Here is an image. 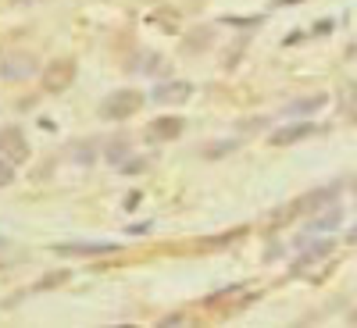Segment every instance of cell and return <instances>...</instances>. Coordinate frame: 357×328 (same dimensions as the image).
Masks as SVG:
<instances>
[{"label": "cell", "mask_w": 357, "mask_h": 328, "mask_svg": "<svg viewBox=\"0 0 357 328\" xmlns=\"http://www.w3.org/2000/svg\"><path fill=\"white\" fill-rule=\"evenodd\" d=\"M143 97L136 93V89H118V93H111L104 104H100V114L107 118V122H126V118H132L139 111Z\"/></svg>", "instance_id": "cell-1"}, {"label": "cell", "mask_w": 357, "mask_h": 328, "mask_svg": "<svg viewBox=\"0 0 357 328\" xmlns=\"http://www.w3.org/2000/svg\"><path fill=\"white\" fill-rule=\"evenodd\" d=\"M0 154H4L11 164H25L29 161V139L22 136L18 125H4V129H0Z\"/></svg>", "instance_id": "cell-2"}, {"label": "cell", "mask_w": 357, "mask_h": 328, "mask_svg": "<svg viewBox=\"0 0 357 328\" xmlns=\"http://www.w3.org/2000/svg\"><path fill=\"white\" fill-rule=\"evenodd\" d=\"M336 196H340V182H329V186H321V189H314V193H307L301 203H293L289 207V214H301V211H325L329 203H336Z\"/></svg>", "instance_id": "cell-3"}, {"label": "cell", "mask_w": 357, "mask_h": 328, "mask_svg": "<svg viewBox=\"0 0 357 328\" xmlns=\"http://www.w3.org/2000/svg\"><path fill=\"white\" fill-rule=\"evenodd\" d=\"M72 82H75V65L72 61H54L43 72V86L50 89V93H61V89H68Z\"/></svg>", "instance_id": "cell-4"}, {"label": "cell", "mask_w": 357, "mask_h": 328, "mask_svg": "<svg viewBox=\"0 0 357 328\" xmlns=\"http://www.w3.org/2000/svg\"><path fill=\"white\" fill-rule=\"evenodd\" d=\"M36 72V57L33 54H11V57H0V75L4 79H25Z\"/></svg>", "instance_id": "cell-5"}, {"label": "cell", "mask_w": 357, "mask_h": 328, "mask_svg": "<svg viewBox=\"0 0 357 328\" xmlns=\"http://www.w3.org/2000/svg\"><path fill=\"white\" fill-rule=\"evenodd\" d=\"M183 129H186L183 118H154L151 129H146V139H151V143H168V139L183 136Z\"/></svg>", "instance_id": "cell-6"}, {"label": "cell", "mask_w": 357, "mask_h": 328, "mask_svg": "<svg viewBox=\"0 0 357 328\" xmlns=\"http://www.w3.org/2000/svg\"><path fill=\"white\" fill-rule=\"evenodd\" d=\"M190 97H193V86L183 82V79L161 82V86L154 89V100H158V104H183V100H190Z\"/></svg>", "instance_id": "cell-7"}, {"label": "cell", "mask_w": 357, "mask_h": 328, "mask_svg": "<svg viewBox=\"0 0 357 328\" xmlns=\"http://www.w3.org/2000/svg\"><path fill=\"white\" fill-rule=\"evenodd\" d=\"M314 132H318V125H311V122H293V125L275 129L272 132V143L275 146H289V143H301L304 136H314Z\"/></svg>", "instance_id": "cell-8"}, {"label": "cell", "mask_w": 357, "mask_h": 328, "mask_svg": "<svg viewBox=\"0 0 357 328\" xmlns=\"http://www.w3.org/2000/svg\"><path fill=\"white\" fill-rule=\"evenodd\" d=\"M57 253H68V257H100V253H114V243H57Z\"/></svg>", "instance_id": "cell-9"}, {"label": "cell", "mask_w": 357, "mask_h": 328, "mask_svg": "<svg viewBox=\"0 0 357 328\" xmlns=\"http://www.w3.org/2000/svg\"><path fill=\"white\" fill-rule=\"evenodd\" d=\"M336 250V243L333 240H318V243H311L301 257H296V264H293V272H304V267H311L314 260H321V257H329Z\"/></svg>", "instance_id": "cell-10"}, {"label": "cell", "mask_w": 357, "mask_h": 328, "mask_svg": "<svg viewBox=\"0 0 357 328\" xmlns=\"http://www.w3.org/2000/svg\"><path fill=\"white\" fill-rule=\"evenodd\" d=\"M340 221H343V211H340L336 203H329V207H325V214H321V218H314L307 228H336Z\"/></svg>", "instance_id": "cell-11"}, {"label": "cell", "mask_w": 357, "mask_h": 328, "mask_svg": "<svg viewBox=\"0 0 357 328\" xmlns=\"http://www.w3.org/2000/svg\"><path fill=\"white\" fill-rule=\"evenodd\" d=\"M325 104H329V97H325V93H314L311 100H296L289 111H293V114H314V111H321Z\"/></svg>", "instance_id": "cell-12"}, {"label": "cell", "mask_w": 357, "mask_h": 328, "mask_svg": "<svg viewBox=\"0 0 357 328\" xmlns=\"http://www.w3.org/2000/svg\"><path fill=\"white\" fill-rule=\"evenodd\" d=\"M107 161L111 164H122V157H126V139H114V143H107Z\"/></svg>", "instance_id": "cell-13"}, {"label": "cell", "mask_w": 357, "mask_h": 328, "mask_svg": "<svg viewBox=\"0 0 357 328\" xmlns=\"http://www.w3.org/2000/svg\"><path fill=\"white\" fill-rule=\"evenodd\" d=\"M15 182V164L8 157H0V186H11Z\"/></svg>", "instance_id": "cell-14"}, {"label": "cell", "mask_w": 357, "mask_h": 328, "mask_svg": "<svg viewBox=\"0 0 357 328\" xmlns=\"http://www.w3.org/2000/svg\"><path fill=\"white\" fill-rule=\"evenodd\" d=\"M232 146H236V139H225L222 146H211V154H207V157H222L225 150H232Z\"/></svg>", "instance_id": "cell-15"}, {"label": "cell", "mask_w": 357, "mask_h": 328, "mask_svg": "<svg viewBox=\"0 0 357 328\" xmlns=\"http://www.w3.org/2000/svg\"><path fill=\"white\" fill-rule=\"evenodd\" d=\"M146 161H122V171H143Z\"/></svg>", "instance_id": "cell-16"}, {"label": "cell", "mask_w": 357, "mask_h": 328, "mask_svg": "<svg viewBox=\"0 0 357 328\" xmlns=\"http://www.w3.org/2000/svg\"><path fill=\"white\" fill-rule=\"evenodd\" d=\"M347 243H357V225L350 228V235H347Z\"/></svg>", "instance_id": "cell-17"}, {"label": "cell", "mask_w": 357, "mask_h": 328, "mask_svg": "<svg viewBox=\"0 0 357 328\" xmlns=\"http://www.w3.org/2000/svg\"><path fill=\"white\" fill-rule=\"evenodd\" d=\"M15 4H36V0H15Z\"/></svg>", "instance_id": "cell-18"}, {"label": "cell", "mask_w": 357, "mask_h": 328, "mask_svg": "<svg viewBox=\"0 0 357 328\" xmlns=\"http://www.w3.org/2000/svg\"><path fill=\"white\" fill-rule=\"evenodd\" d=\"M275 4H296V0H275Z\"/></svg>", "instance_id": "cell-19"}, {"label": "cell", "mask_w": 357, "mask_h": 328, "mask_svg": "<svg viewBox=\"0 0 357 328\" xmlns=\"http://www.w3.org/2000/svg\"><path fill=\"white\" fill-rule=\"evenodd\" d=\"M354 118H357V111H354Z\"/></svg>", "instance_id": "cell-20"}]
</instances>
